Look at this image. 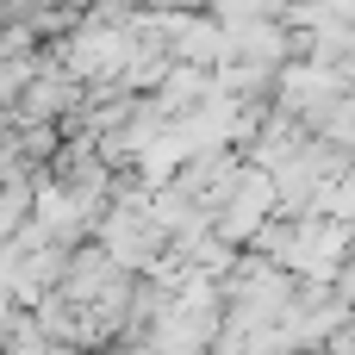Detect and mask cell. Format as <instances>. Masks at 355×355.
I'll return each mask as SVG.
<instances>
[{
  "label": "cell",
  "mask_w": 355,
  "mask_h": 355,
  "mask_svg": "<svg viewBox=\"0 0 355 355\" xmlns=\"http://www.w3.org/2000/svg\"><path fill=\"white\" fill-rule=\"evenodd\" d=\"M268 212H275V181H268V168H243L237 187L225 193V206L212 212V237H225L231 250H243V243L268 225Z\"/></svg>",
  "instance_id": "cell-1"
},
{
  "label": "cell",
  "mask_w": 355,
  "mask_h": 355,
  "mask_svg": "<svg viewBox=\"0 0 355 355\" xmlns=\"http://www.w3.org/2000/svg\"><path fill=\"white\" fill-rule=\"evenodd\" d=\"M44 355H94V349H81V343H44Z\"/></svg>",
  "instance_id": "cell-2"
}]
</instances>
